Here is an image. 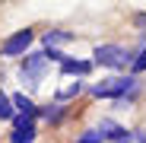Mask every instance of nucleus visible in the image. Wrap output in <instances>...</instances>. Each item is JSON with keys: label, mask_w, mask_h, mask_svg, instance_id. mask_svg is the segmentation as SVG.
Here are the masks:
<instances>
[{"label": "nucleus", "mask_w": 146, "mask_h": 143, "mask_svg": "<svg viewBox=\"0 0 146 143\" xmlns=\"http://www.w3.org/2000/svg\"><path fill=\"white\" fill-rule=\"evenodd\" d=\"M143 70H146V48L133 57V73H143Z\"/></svg>", "instance_id": "14"}, {"label": "nucleus", "mask_w": 146, "mask_h": 143, "mask_svg": "<svg viewBox=\"0 0 146 143\" xmlns=\"http://www.w3.org/2000/svg\"><path fill=\"white\" fill-rule=\"evenodd\" d=\"M130 92H137V76H111L92 86V95L99 99H124Z\"/></svg>", "instance_id": "1"}, {"label": "nucleus", "mask_w": 146, "mask_h": 143, "mask_svg": "<svg viewBox=\"0 0 146 143\" xmlns=\"http://www.w3.org/2000/svg\"><path fill=\"white\" fill-rule=\"evenodd\" d=\"M32 29H19V32H13L3 45H0V54L3 57H16V54H26V48L32 45Z\"/></svg>", "instance_id": "4"}, {"label": "nucleus", "mask_w": 146, "mask_h": 143, "mask_svg": "<svg viewBox=\"0 0 146 143\" xmlns=\"http://www.w3.org/2000/svg\"><path fill=\"white\" fill-rule=\"evenodd\" d=\"M133 140H137V143H146V134H143V130H133Z\"/></svg>", "instance_id": "16"}, {"label": "nucleus", "mask_w": 146, "mask_h": 143, "mask_svg": "<svg viewBox=\"0 0 146 143\" xmlns=\"http://www.w3.org/2000/svg\"><path fill=\"white\" fill-rule=\"evenodd\" d=\"M13 108H16V105H13V99L0 92V121H13V118H16V111H13Z\"/></svg>", "instance_id": "10"}, {"label": "nucleus", "mask_w": 146, "mask_h": 143, "mask_svg": "<svg viewBox=\"0 0 146 143\" xmlns=\"http://www.w3.org/2000/svg\"><path fill=\"white\" fill-rule=\"evenodd\" d=\"M92 57H95L99 67H127L130 51H127V48H121V45H99Z\"/></svg>", "instance_id": "2"}, {"label": "nucleus", "mask_w": 146, "mask_h": 143, "mask_svg": "<svg viewBox=\"0 0 146 143\" xmlns=\"http://www.w3.org/2000/svg\"><path fill=\"white\" fill-rule=\"evenodd\" d=\"M80 89H83L80 83H73V86H67V89H60V92H57V99H73V95H80Z\"/></svg>", "instance_id": "13"}, {"label": "nucleus", "mask_w": 146, "mask_h": 143, "mask_svg": "<svg viewBox=\"0 0 146 143\" xmlns=\"http://www.w3.org/2000/svg\"><path fill=\"white\" fill-rule=\"evenodd\" d=\"M108 140H111V143H133V130L117 127V124H114V127L108 130Z\"/></svg>", "instance_id": "8"}, {"label": "nucleus", "mask_w": 146, "mask_h": 143, "mask_svg": "<svg viewBox=\"0 0 146 143\" xmlns=\"http://www.w3.org/2000/svg\"><path fill=\"white\" fill-rule=\"evenodd\" d=\"M38 114L44 118V121H60V114H64V111H60V105H44Z\"/></svg>", "instance_id": "11"}, {"label": "nucleus", "mask_w": 146, "mask_h": 143, "mask_svg": "<svg viewBox=\"0 0 146 143\" xmlns=\"http://www.w3.org/2000/svg\"><path fill=\"white\" fill-rule=\"evenodd\" d=\"M60 70H64V73H76V76H86L89 70H92V64H89V61H70V57H67V61L60 64Z\"/></svg>", "instance_id": "5"}, {"label": "nucleus", "mask_w": 146, "mask_h": 143, "mask_svg": "<svg viewBox=\"0 0 146 143\" xmlns=\"http://www.w3.org/2000/svg\"><path fill=\"white\" fill-rule=\"evenodd\" d=\"M44 70H48V54H44V51H38V54H29L26 61H22L19 76L26 80L29 86H38V83H41V76H44Z\"/></svg>", "instance_id": "3"}, {"label": "nucleus", "mask_w": 146, "mask_h": 143, "mask_svg": "<svg viewBox=\"0 0 146 143\" xmlns=\"http://www.w3.org/2000/svg\"><path fill=\"white\" fill-rule=\"evenodd\" d=\"M35 140V124H26V127H16L10 134V143H32Z\"/></svg>", "instance_id": "7"}, {"label": "nucleus", "mask_w": 146, "mask_h": 143, "mask_svg": "<svg viewBox=\"0 0 146 143\" xmlns=\"http://www.w3.org/2000/svg\"><path fill=\"white\" fill-rule=\"evenodd\" d=\"M13 105L19 108V114H29V118L38 111V108H35V102H32V99H26L22 92H19V95H13Z\"/></svg>", "instance_id": "9"}, {"label": "nucleus", "mask_w": 146, "mask_h": 143, "mask_svg": "<svg viewBox=\"0 0 146 143\" xmlns=\"http://www.w3.org/2000/svg\"><path fill=\"white\" fill-rule=\"evenodd\" d=\"M133 26H137V29H146V13H137V16H133Z\"/></svg>", "instance_id": "15"}, {"label": "nucleus", "mask_w": 146, "mask_h": 143, "mask_svg": "<svg viewBox=\"0 0 146 143\" xmlns=\"http://www.w3.org/2000/svg\"><path fill=\"white\" fill-rule=\"evenodd\" d=\"M67 41H73V35H70V32H60V29L44 32V48H57V45H67Z\"/></svg>", "instance_id": "6"}, {"label": "nucleus", "mask_w": 146, "mask_h": 143, "mask_svg": "<svg viewBox=\"0 0 146 143\" xmlns=\"http://www.w3.org/2000/svg\"><path fill=\"white\" fill-rule=\"evenodd\" d=\"M102 140H108V137H105L99 127H92V130H86V134L80 137V143H102Z\"/></svg>", "instance_id": "12"}]
</instances>
